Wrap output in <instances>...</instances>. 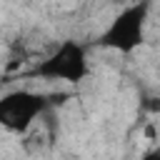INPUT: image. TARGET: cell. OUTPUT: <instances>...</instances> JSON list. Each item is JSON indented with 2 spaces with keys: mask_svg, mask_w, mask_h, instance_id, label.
Here are the masks:
<instances>
[{
  "mask_svg": "<svg viewBox=\"0 0 160 160\" xmlns=\"http://www.w3.org/2000/svg\"><path fill=\"white\" fill-rule=\"evenodd\" d=\"M148 12H150V0H140L132 5H125L112 20L110 25L102 30V35L98 38V42L108 50H118L122 55L138 50L145 40V22H148Z\"/></svg>",
  "mask_w": 160,
  "mask_h": 160,
  "instance_id": "cell-1",
  "label": "cell"
},
{
  "mask_svg": "<svg viewBox=\"0 0 160 160\" xmlns=\"http://www.w3.org/2000/svg\"><path fill=\"white\" fill-rule=\"evenodd\" d=\"M90 72L88 65V50L85 45L75 40H65L55 52H50L45 60L35 65V75L45 80H62V82H82Z\"/></svg>",
  "mask_w": 160,
  "mask_h": 160,
  "instance_id": "cell-2",
  "label": "cell"
},
{
  "mask_svg": "<svg viewBox=\"0 0 160 160\" xmlns=\"http://www.w3.org/2000/svg\"><path fill=\"white\" fill-rule=\"evenodd\" d=\"M50 100L32 90H10L0 100V125L10 132H28L30 125L48 110Z\"/></svg>",
  "mask_w": 160,
  "mask_h": 160,
  "instance_id": "cell-3",
  "label": "cell"
},
{
  "mask_svg": "<svg viewBox=\"0 0 160 160\" xmlns=\"http://www.w3.org/2000/svg\"><path fill=\"white\" fill-rule=\"evenodd\" d=\"M142 105H145L150 112H160V98H148Z\"/></svg>",
  "mask_w": 160,
  "mask_h": 160,
  "instance_id": "cell-4",
  "label": "cell"
},
{
  "mask_svg": "<svg viewBox=\"0 0 160 160\" xmlns=\"http://www.w3.org/2000/svg\"><path fill=\"white\" fill-rule=\"evenodd\" d=\"M110 2H118V5H125L128 0H110Z\"/></svg>",
  "mask_w": 160,
  "mask_h": 160,
  "instance_id": "cell-5",
  "label": "cell"
}]
</instances>
